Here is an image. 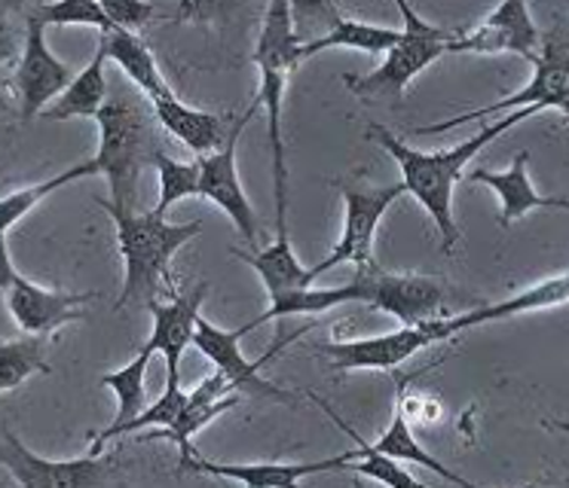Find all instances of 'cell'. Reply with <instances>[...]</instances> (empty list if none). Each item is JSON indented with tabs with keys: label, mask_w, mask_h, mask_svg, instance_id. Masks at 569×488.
Masks as SVG:
<instances>
[{
	"label": "cell",
	"mask_w": 569,
	"mask_h": 488,
	"mask_svg": "<svg viewBox=\"0 0 569 488\" xmlns=\"http://www.w3.org/2000/svg\"><path fill=\"white\" fill-rule=\"evenodd\" d=\"M3 296L16 324L31 336H50L64 324L83 321V308L99 299V293L47 291L26 275H19Z\"/></svg>",
	"instance_id": "obj_16"
},
{
	"label": "cell",
	"mask_w": 569,
	"mask_h": 488,
	"mask_svg": "<svg viewBox=\"0 0 569 488\" xmlns=\"http://www.w3.org/2000/svg\"><path fill=\"white\" fill-rule=\"evenodd\" d=\"M258 104H251L246 110V116L230 125V134L218 150L211 153H202L197 159L199 162V199L206 202H214L221 207L223 214H230V220L236 223V230L246 235L248 242L258 244V214L248 202L246 190H242V181H239V169H236V150H239V138L246 132V125L254 116ZM260 247V244H258Z\"/></svg>",
	"instance_id": "obj_11"
},
{
	"label": "cell",
	"mask_w": 569,
	"mask_h": 488,
	"mask_svg": "<svg viewBox=\"0 0 569 488\" xmlns=\"http://www.w3.org/2000/svg\"><path fill=\"white\" fill-rule=\"evenodd\" d=\"M38 373H50L43 336L28 333L22 339H0V394L26 385Z\"/></svg>",
	"instance_id": "obj_29"
},
{
	"label": "cell",
	"mask_w": 569,
	"mask_h": 488,
	"mask_svg": "<svg viewBox=\"0 0 569 488\" xmlns=\"http://www.w3.org/2000/svg\"><path fill=\"white\" fill-rule=\"evenodd\" d=\"M74 71L64 64L47 43V24L38 16L26 12V40L16 68V95H19V116L22 122L38 120L56 98L62 95Z\"/></svg>",
	"instance_id": "obj_10"
},
{
	"label": "cell",
	"mask_w": 569,
	"mask_h": 488,
	"mask_svg": "<svg viewBox=\"0 0 569 488\" xmlns=\"http://www.w3.org/2000/svg\"><path fill=\"white\" fill-rule=\"evenodd\" d=\"M349 455H337L328 461H312V464H279V461H263V464H221L202 458L197 449L190 451L187 458H181V470H193V474L214 476V479H233L242 486L251 488H291L303 482L307 476L328 474V470H347Z\"/></svg>",
	"instance_id": "obj_17"
},
{
	"label": "cell",
	"mask_w": 569,
	"mask_h": 488,
	"mask_svg": "<svg viewBox=\"0 0 569 488\" xmlns=\"http://www.w3.org/2000/svg\"><path fill=\"white\" fill-rule=\"evenodd\" d=\"M401 31L398 28H386V24H368L356 22V19H340V22L328 31V34L316 37L310 43H300V61L310 59V55H319L325 49L335 47H349L361 49V52H371V55H380V52H389L396 47Z\"/></svg>",
	"instance_id": "obj_26"
},
{
	"label": "cell",
	"mask_w": 569,
	"mask_h": 488,
	"mask_svg": "<svg viewBox=\"0 0 569 488\" xmlns=\"http://www.w3.org/2000/svg\"><path fill=\"white\" fill-rule=\"evenodd\" d=\"M288 12H291L300 43H310L316 37L328 34L343 19L335 0H288Z\"/></svg>",
	"instance_id": "obj_32"
},
{
	"label": "cell",
	"mask_w": 569,
	"mask_h": 488,
	"mask_svg": "<svg viewBox=\"0 0 569 488\" xmlns=\"http://www.w3.org/2000/svg\"><path fill=\"white\" fill-rule=\"evenodd\" d=\"M365 275V305L373 312L398 317L401 324H420L429 317H441L445 308V284L429 275H392L380 266L361 268Z\"/></svg>",
	"instance_id": "obj_12"
},
{
	"label": "cell",
	"mask_w": 569,
	"mask_h": 488,
	"mask_svg": "<svg viewBox=\"0 0 569 488\" xmlns=\"http://www.w3.org/2000/svg\"><path fill=\"white\" fill-rule=\"evenodd\" d=\"M246 333H251V324H246V327L239 329H221L218 324H211V321H206V317L199 315L197 333H193V345L209 357L211 364H214V369H221L223 376L230 378V385H233L236 390H258V394H267L272 400L288 403L291 400V394H284V390H279L272 382H267V378L260 376L263 364L279 354V348H282L284 342H276L260 360H248L246 354H242V348H239V342H242Z\"/></svg>",
	"instance_id": "obj_14"
},
{
	"label": "cell",
	"mask_w": 569,
	"mask_h": 488,
	"mask_svg": "<svg viewBox=\"0 0 569 488\" xmlns=\"http://www.w3.org/2000/svg\"><path fill=\"white\" fill-rule=\"evenodd\" d=\"M16 278H19V272H16L13 256H10V242H7V232H0V293L10 291Z\"/></svg>",
	"instance_id": "obj_36"
},
{
	"label": "cell",
	"mask_w": 569,
	"mask_h": 488,
	"mask_svg": "<svg viewBox=\"0 0 569 488\" xmlns=\"http://www.w3.org/2000/svg\"><path fill=\"white\" fill-rule=\"evenodd\" d=\"M22 0H0V64L13 61L16 52H22V40H26V24L19 31L16 24V10Z\"/></svg>",
	"instance_id": "obj_35"
},
{
	"label": "cell",
	"mask_w": 569,
	"mask_h": 488,
	"mask_svg": "<svg viewBox=\"0 0 569 488\" xmlns=\"http://www.w3.org/2000/svg\"><path fill=\"white\" fill-rule=\"evenodd\" d=\"M312 403H319L325 413L331 415V421H335L343 434H347L349 439H356V449L347 451L349 461H359V464H347V470H356V474L368 476V479H377V482H383V486H396V488H426V482L422 479H417L413 474H408L401 464L396 461V458H389V455H383V451L373 449V443H368V439L359 437V430L352 425H347L340 415L328 406V403L322 400V397H316V394H310Z\"/></svg>",
	"instance_id": "obj_25"
},
{
	"label": "cell",
	"mask_w": 569,
	"mask_h": 488,
	"mask_svg": "<svg viewBox=\"0 0 569 488\" xmlns=\"http://www.w3.org/2000/svg\"><path fill=\"white\" fill-rule=\"evenodd\" d=\"M530 153L520 150L518 156L511 159V165L506 171H490V169H475L466 177L471 183H483L499 195V226L508 230L511 223H518L520 217H527L530 211L539 207H555V211H569V199L563 195H539L530 181V171H527Z\"/></svg>",
	"instance_id": "obj_18"
},
{
	"label": "cell",
	"mask_w": 569,
	"mask_h": 488,
	"mask_svg": "<svg viewBox=\"0 0 569 488\" xmlns=\"http://www.w3.org/2000/svg\"><path fill=\"white\" fill-rule=\"evenodd\" d=\"M96 125H99V150L89 162L111 190V199L101 202V207L136 211L141 174L153 169L157 156L166 153L162 125L153 113V104L136 83H111Z\"/></svg>",
	"instance_id": "obj_2"
},
{
	"label": "cell",
	"mask_w": 569,
	"mask_h": 488,
	"mask_svg": "<svg viewBox=\"0 0 569 488\" xmlns=\"http://www.w3.org/2000/svg\"><path fill=\"white\" fill-rule=\"evenodd\" d=\"M545 427H551V430H563V434H569V421H545Z\"/></svg>",
	"instance_id": "obj_37"
},
{
	"label": "cell",
	"mask_w": 569,
	"mask_h": 488,
	"mask_svg": "<svg viewBox=\"0 0 569 488\" xmlns=\"http://www.w3.org/2000/svg\"><path fill=\"white\" fill-rule=\"evenodd\" d=\"M96 171H92V162H80L74 169L59 171L56 177H47V181L31 183V186H22V190H16V193L3 195L0 199V232H10L22 217H28L34 207L47 199V195L59 193L62 186H71V183L83 181V177H92Z\"/></svg>",
	"instance_id": "obj_28"
},
{
	"label": "cell",
	"mask_w": 569,
	"mask_h": 488,
	"mask_svg": "<svg viewBox=\"0 0 569 488\" xmlns=\"http://www.w3.org/2000/svg\"><path fill=\"white\" fill-rule=\"evenodd\" d=\"M104 12L111 16L113 24L120 28H129V31H138L157 16V7L150 0H99Z\"/></svg>",
	"instance_id": "obj_34"
},
{
	"label": "cell",
	"mask_w": 569,
	"mask_h": 488,
	"mask_svg": "<svg viewBox=\"0 0 569 488\" xmlns=\"http://www.w3.org/2000/svg\"><path fill=\"white\" fill-rule=\"evenodd\" d=\"M104 37V47H108V59L117 61V68L126 73L129 83H136L148 98L160 95L169 89L166 77H162L160 64L153 59V52L148 49V43L138 37V31H129V28H113Z\"/></svg>",
	"instance_id": "obj_24"
},
{
	"label": "cell",
	"mask_w": 569,
	"mask_h": 488,
	"mask_svg": "<svg viewBox=\"0 0 569 488\" xmlns=\"http://www.w3.org/2000/svg\"><path fill=\"white\" fill-rule=\"evenodd\" d=\"M539 110H542L539 104H527V108L511 110L502 120L490 122V125H481V132L471 134L469 141L447 146V150H432V153L413 150V146L405 144V141L396 138L389 129H383V122H371V138L398 162L405 190H408V193L426 207V214L435 220V226L441 232V251H445V254H453V247H457L459 242V226L457 217H453V190H457L459 177L469 169V162L478 156L490 141H496L499 134H506L508 129H515L518 122L536 116Z\"/></svg>",
	"instance_id": "obj_1"
},
{
	"label": "cell",
	"mask_w": 569,
	"mask_h": 488,
	"mask_svg": "<svg viewBox=\"0 0 569 488\" xmlns=\"http://www.w3.org/2000/svg\"><path fill=\"white\" fill-rule=\"evenodd\" d=\"M28 12L38 16L47 28L80 24V28H96L99 34H108L117 28L99 0H47V3H34Z\"/></svg>",
	"instance_id": "obj_30"
},
{
	"label": "cell",
	"mask_w": 569,
	"mask_h": 488,
	"mask_svg": "<svg viewBox=\"0 0 569 488\" xmlns=\"http://www.w3.org/2000/svg\"><path fill=\"white\" fill-rule=\"evenodd\" d=\"M254 64L260 71V85L254 104L267 110V138L272 156V199H276V230H288V162H284L282 104L288 73L300 64V37L288 12V0H267L263 24H260Z\"/></svg>",
	"instance_id": "obj_3"
},
{
	"label": "cell",
	"mask_w": 569,
	"mask_h": 488,
	"mask_svg": "<svg viewBox=\"0 0 569 488\" xmlns=\"http://www.w3.org/2000/svg\"><path fill=\"white\" fill-rule=\"evenodd\" d=\"M539 28L532 22L527 0H502L478 28H462L447 52H475V55H499L515 52L523 61L539 52Z\"/></svg>",
	"instance_id": "obj_13"
},
{
	"label": "cell",
	"mask_w": 569,
	"mask_h": 488,
	"mask_svg": "<svg viewBox=\"0 0 569 488\" xmlns=\"http://www.w3.org/2000/svg\"><path fill=\"white\" fill-rule=\"evenodd\" d=\"M150 104H153V113H157L162 129L172 138H178L184 146H190L197 156L218 150L227 141V134H230V129L223 125L218 113L190 108V104H184L181 98L174 95L172 89L150 98Z\"/></svg>",
	"instance_id": "obj_19"
},
{
	"label": "cell",
	"mask_w": 569,
	"mask_h": 488,
	"mask_svg": "<svg viewBox=\"0 0 569 488\" xmlns=\"http://www.w3.org/2000/svg\"><path fill=\"white\" fill-rule=\"evenodd\" d=\"M557 305H569V275H557V278L539 281L527 291L508 296L502 303H490L466 312V315L445 317L447 336H457L462 329L481 327V324H493V321H506V317L527 315V312H545V308H557Z\"/></svg>",
	"instance_id": "obj_20"
},
{
	"label": "cell",
	"mask_w": 569,
	"mask_h": 488,
	"mask_svg": "<svg viewBox=\"0 0 569 488\" xmlns=\"http://www.w3.org/2000/svg\"><path fill=\"white\" fill-rule=\"evenodd\" d=\"M236 260H242L248 266L258 272L263 291L272 299H279L282 293L300 291V287H310L312 275L310 268L303 266L291 247L288 230H276V242L270 247H258V254H246V251H233Z\"/></svg>",
	"instance_id": "obj_22"
},
{
	"label": "cell",
	"mask_w": 569,
	"mask_h": 488,
	"mask_svg": "<svg viewBox=\"0 0 569 488\" xmlns=\"http://www.w3.org/2000/svg\"><path fill=\"white\" fill-rule=\"evenodd\" d=\"M530 64L532 80L520 92H515V95H506L502 101H493L487 108H475L469 113H459L453 120L435 122V125H417V129H410V134L450 132L453 125H462V122L487 120V116L506 113V110L527 108V104H539L542 110L555 108L569 120V31L542 34L539 52H536V59Z\"/></svg>",
	"instance_id": "obj_6"
},
{
	"label": "cell",
	"mask_w": 569,
	"mask_h": 488,
	"mask_svg": "<svg viewBox=\"0 0 569 488\" xmlns=\"http://www.w3.org/2000/svg\"><path fill=\"white\" fill-rule=\"evenodd\" d=\"M150 360H153V352H150L148 345H141V352H138L129 364L101 376V385L111 388L113 394H117V403H120V406H117V415H113V421L108 427L126 425L129 418H136V415L148 406L144 376H148Z\"/></svg>",
	"instance_id": "obj_27"
},
{
	"label": "cell",
	"mask_w": 569,
	"mask_h": 488,
	"mask_svg": "<svg viewBox=\"0 0 569 488\" xmlns=\"http://www.w3.org/2000/svg\"><path fill=\"white\" fill-rule=\"evenodd\" d=\"M408 378L398 376V394H396V409H392V421L386 427V434L377 443H373V449L383 451L389 458H396V461H408V464H417V467H426V470H432L438 474L445 482H453V486H462V488H475L471 479L466 476L453 474L450 467L435 458L432 451H426L420 446V439L413 437V430H410V421H408V406H405V394H408Z\"/></svg>",
	"instance_id": "obj_23"
},
{
	"label": "cell",
	"mask_w": 569,
	"mask_h": 488,
	"mask_svg": "<svg viewBox=\"0 0 569 488\" xmlns=\"http://www.w3.org/2000/svg\"><path fill=\"white\" fill-rule=\"evenodd\" d=\"M398 12H401V37L389 52L386 61L373 73H347L343 83L356 98L377 104V101H392L398 104V98L405 95L417 77H420L429 64L447 55V49L453 43V37L462 28H441L422 19L420 12L410 7V0H396Z\"/></svg>",
	"instance_id": "obj_5"
},
{
	"label": "cell",
	"mask_w": 569,
	"mask_h": 488,
	"mask_svg": "<svg viewBox=\"0 0 569 488\" xmlns=\"http://www.w3.org/2000/svg\"><path fill=\"white\" fill-rule=\"evenodd\" d=\"M0 464L16 486L26 488H96L113 482V461L101 458V451L71 461L40 458L7 425H0Z\"/></svg>",
	"instance_id": "obj_8"
},
{
	"label": "cell",
	"mask_w": 569,
	"mask_h": 488,
	"mask_svg": "<svg viewBox=\"0 0 569 488\" xmlns=\"http://www.w3.org/2000/svg\"><path fill=\"white\" fill-rule=\"evenodd\" d=\"M153 169L160 171V199L150 207L157 217H166L181 199L199 193V162H178L169 153H160Z\"/></svg>",
	"instance_id": "obj_31"
},
{
	"label": "cell",
	"mask_w": 569,
	"mask_h": 488,
	"mask_svg": "<svg viewBox=\"0 0 569 488\" xmlns=\"http://www.w3.org/2000/svg\"><path fill=\"white\" fill-rule=\"evenodd\" d=\"M209 293V281H199L190 291H178L174 287L169 303L150 299L148 308L153 315V329L150 339L144 342L150 352L162 354L166 360V378H181V357H184L187 345H193V333H197L199 308Z\"/></svg>",
	"instance_id": "obj_15"
},
{
	"label": "cell",
	"mask_w": 569,
	"mask_h": 488,
	"mask_svg": "<svg viewBox=\"0 0 569 488\" xmlns=\"http://www.w3.org/2000/svg\"><path fill=\"white\" fill-rule=\"evenodd\" d=\"M337 190H340L343 205H347L343 232H340V242L335 244V251L325 256L319 266L310 268L312 281L325 275L328 268L347 266V263L359 268L377 266V260H373V235H377V226L386 217V211L396 205L401 195L408 193L405 183L368 186V183L361 181H337Z\"/></svg>",
	"instance_id": "obj_7"
},
{
	"label": "cell",
	"mask_w": 569,
	"mask_h": 488,
	"mask_svg": "<svg viewBox=\"0 0 569 488\" xmlns=\"http://www.w3.org/2000/svg\"><path fill=\"white\" fill-rule=\"evenodd\" d=\"M248 0H181L174 19L178 22H230Z\"/></svg>",
	"instance_id": "obj_33"
},
{
	"label": "cell",
	"mask_w": 569,
	"mask_h": 488,
	"mask_svg": "<svg viewBox=\"0 0 569 488\" xmlns=\"http://www.w3.org/2000/svg\"><path fill=\"white\" fill-rule=\"evenodd\" d=\"M104 61H108V47H104V37L99 34L96 55L89 59L83 71L74 73V80L68 83L62 95L40 113V120H96L101 104L108 101V92H111V80H108V71H104Z\"/></svg>",
	"instance_id": "obj_21"
},
{
	"label": "cell",
	"mask_w": 569,
	"mask_h": 488,
	"mask_svg": "<svg viewBox=\"0 0 569 488\" xmlns=\"http://www.w3.org/2000/svg\"><path fill=\"white\" fill-rule=\"evenodd\" d=\"M445 317H429L420 324H405V327L371 336V339H347V342H322L316 352L325 354L337 373H356V369H396L408 364L413 354L429 348L435 342H447Z\"/></svg>",
	"instance_id": "obj_9"
},
{
	"label": "cell",
	"mask_w": 569,
	"mask_h": 488,
	"mask_svg": "<svg viewBox=\"0 0 569 488\" xmlns=\"http://www.w3.org/2000/svg\"><path fill=\"white\" fill-rule=\"evenodd\" d=\"M113 220L117 230V244L123 254L126 272H123V293L113 303L120 312L129 303H144L160 296V284L174 287L172 275H169V263L172 256L184 247L193 235L202 230V220H190V223H166V217H157L153 211H117V207H104Z\"/></svg>",
	"instance_id": "obj_4"
}]
</instances>
